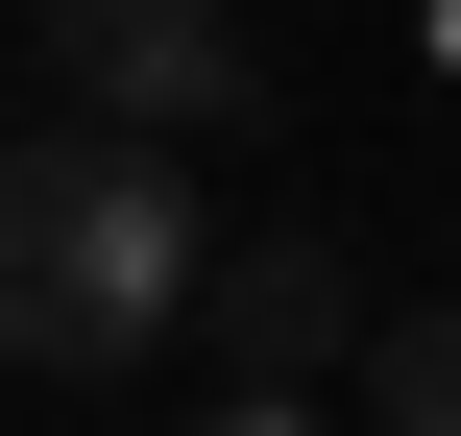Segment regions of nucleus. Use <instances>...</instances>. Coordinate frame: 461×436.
I'll use <instances>...</instances> for the list:
<instances>
[{"label":"nucleus","mask_w":461,"mask_h":436,"mask_svg":"<svg viewBox=\"0 0 461 436\" xmlns=\"http://www.w3.org/2000/svg\"><path fill=\"white\" fill-rule=\"evenodd\" d=\"M194 340V170L146 121H0V364L97 388Z\"/></svg>","instance_id":"nucleus-1"},{"label":"nucleus","mask_w":461,"mask_h":436,"mask_svg":"<svg viewBox=\"0 0 461 436\" xmlns=\"http://www.w3.org/2000/svg\"><path fill=\"white\" fill-rule=\"evenodd\" d=\"M24 73H49L73 121H146V146H243V121H267L243 0H24Z\"/></svg>","instance_id":"nucleus-2"},{"label":"nucleus","mask_w":461,"mask_h":436,"mask_svg":"<svg viewBox=\"0 0 461 436\" xmlns=\"http://www.w3.org/2000/svg\"><path fill=\"white\" fill-rule=\"evenodd\" d=\"M194 340H219V388H340V364H365V267H340L316 218H267V243L194 267Z\"/></svg>","instance_id":"nucleus-3"},{"label":"nucleus","mask_w":461,"mask_h":436,"mask_svg":"<svg viewBox=\"0 0 461 436\" xmlns=\"http://www.w3.org/2000/svg\"><path fill=\"white\" fill-rule=\"evenodd\" d=\"M365 436H461V291L438 316H365Z\"/></svg>","instance_id":"nucleus-4"},{"label":"nucleus","mask_w":461,"mask_h":436,"mask_svg":"<svg viewBox=\"0 0 461 436\" xmlns=\"http://www.w3.org/2000/svg\"><path fill=\"white\" fill-rule=\"evenodd\" d=\"M194 436H340V413H316V388H219Z\"/></svg>","instance_id":"nucleus-5"},{"label":"nucleus","mask_w":461,"mask_h":436,"mask_svg":"<svg viewBox=\"0 0 461 436\" xmlns=\"http://www.w3.org/2000/svg\"><path fill=\"white\" fill-rule=\"evenodd\" d=\"M0 121H24V97H0Z\"/></svg>","instance_id":"nucleus-6"}]
</instances>
